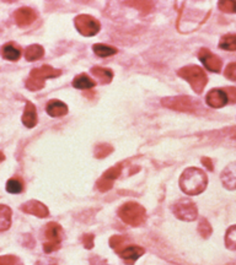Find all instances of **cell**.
Returning <instances> with one entry per match:
<instances>
[{"label":"cell","mask_w":236,"mask_h":265,"mask_svg":"<svg viewBox=\"0 0 236 265\" xmlns=\"http://www.w3.org/2000/svg\"><path fill=\"white\" fill-rule=\"evenodd\" d=\"M208 186V177L204 171L197 167H189L180 177V188L185 194L198 195Z\"/></svg>","instance_id":"1"},{"label":"cell","mask_w":236,"mask_h":265,"mask_svg":"<svg viewBox=\"0 0 236 265\" xmlns=\"http://www.w3.org/2000/svg\"><path fill=\"white\" fill-rule=\"evenodd\" d=\"M118 216L127 225L138 227V226L144 223L147 212H145V209L143 208L141 204L134 203V201H128V203L123 204L118 210Z\"/></svg>","instance_id":"2"},{"label":"cell","mask_w":236,"mask_h":265,"mask_svg":"<svg viewBox=\"0 0 236 265\" xmlns=\"http://www.w3.org/2000/svg\"><path fill=\"white\" fill-rule=\"evenodd\" d=\"M62 71L58 69H54L49 65H42L41 68H35L30 73L29 79L26 81V87L30 91H38L45 86L46 81L48 79H54L59 76Z\"/></svg>","instance_id":"3"},{"label":"cell","mask_w":236,"mask_h":265,"mask_svg":"<svg viewBox=\"0 0 236 265\" xmlns=\"http://www.w3.org/2000/svg\"><path fill=\"white\" fill-rule=\"evenodd\" d=\"M177 75L186 80L197 93H202L208 82V77L204 70L197 65H188L180 69L177 71Z\"/></svg>","instance_id":"4"},{"label":"cell","mask_w":236,"mask_h":265,"mask_svg":"<svg viewBox=\"0 0 236 265\" xmlns=\"http://www.w3.org/2000/svg\"><path fill=\"white\" fill-rule=\"evenodd\" d=\"M161 104L166 108L180 110V112H196L199 107L198 102L188 96H176V97L163 98Z\"/></svg>","instance_id":"5"},{"label":"cell","mask_w":236,"mask_h":265,"mask_svg":"<svg viewBox=\"0 0 236 265\" xmlns=\"http://www.w3.org/2000/svg\"><path fill=\"white\" fill-rule=\"evenodd\" d=\"M172 211H174L175 216L177 219L187 221V222L194 221L197 219V216H198V210H197L196 204L191 199L187 198L178 200L174 205V208H172Z\"/></svg>","instance_id":"6"},{"label":"cell","mask_w":236,"mask_h":265,"mask_svg":"<svg viewBox=\"0 0 236 265\" xmlns=\"http://www.w3.org/2000/svg\"><path fill=\"white\" fill-rule=\"evenodd\" d=\"M74 24H75V27L79 33H81L85 37H91V36L97 35L101 29L100 22L96 20L95 18H92V16L86 15V14L76 16Z\"/></svg>","instance_id":"7"},{"label":"cell","mask_w":236,"mask_h":265,"mask_svg":"<svg viewBox=\"0 0 236 265\" xmlns=\"http://www.w3.org/2000/svg\"><path fill=\"white\" fill-rule=\"evenodd\" d=\"M45 234L46 238H47V242L43 244V250H45V253L49 254L59 249L60 242H62L63 230L58 223L49 222L47 225V228H46Z\"/></svg>","instance_id":"8"},{"label":"cell","mask_w":236,"mask_h":265,"mask_svg":"<svg viewBox=\"0 0 236 265\" xmlns=\"http://www.w3.org/2000/svg\"><path fill=\"white\" fill-rule=\"evenodd\" d=\"M121 171H122V164L113 166L108 171H106L97 181V189L101 190V192H107V190L111 189L112 186H113V182L121 175Z\"/></svg>","instance_id":"9"},{"label":"cell","mask_w":236,"mask_h":265,"mask_svg":"<svg viewBox=\"0 0 236 265\" xmlns=\"http://www.w3.org/2000/svg\"><path fill=\"white\" fill-rule=\"evenodd\" d=\"M198 58L208 70L213 71V73H219L220 71L221 60L215 54H213L209 49L202 48L198 53Z\"/></svg>","instance_id":"10"},{"label":"cell","mask_w":236,"mask_h":265,"mask_svg":"<svg viewBox=\"0 0 236 265\" xmlns=\"http://www.w3.org/2000/svg\"><path fill=\"white\" fill-rule=\"evenodd\" d=\"M205 102L212 108H221V107L226 106V103L229 102V97H227L226 92L224 90L213 88L207 93Z\"/></svg>","instance_id":"11"},{"label":"cell","mask_w":236,"mask_h":265,"mask_svg":"<svg viewBox=\"0 0 236 265\" xmlns=\"http://www.w3.org/2000/svg\"><path fill=\"white\" fill-rule=\"evenodd\" d=\"M21 210H23L24 212H26V214L35 215V216L42 217V219L43 217H47L49 215V210L47 206L38 200L26 201V203H24L23 205H21Z\"/></svg>","instance_id":"12"},{"label":"cell","mask_w":236,"mask_h":265,"mask_svg":"<svg viewBox=\"0 0 236 265\" xmlns=\"http://www.w3.org/2000/svg\"><path fill=\"white\" fill-rule=\"evenodd\" d=\"M14 19H15L16 24L20 27H26L34 22L37 19V14L31 8H20L14 14Z\"/></svg>","instance_id":"13"},{"label":"cell","mask_w":236,"mask_h":265,"mask_svg":"<svg viewBox=\"0 0 236 265\" xmlns=\"http://www.w3.org/2000/svg\"><path fill=\"white\" fill-rule=\"evenodd\" d=\"M144 253H145L144 248L134 244L126 245L125 248H122V249L118 252L121 258H122L127 264H134V261H136L137 259L141 258Z\"/></svg>","instance_id":"14"},{"label":"cell","mask_w":236,"mask_h":265,"mask_svg":"<svg viewBox=\"0 0 236 265\" xmlns=\"http://www.w3.org/2000/svg\"><path fill=\"white\" fill-rule=\"evenodd\" d=\"M220 179L226 189H236V162H231L224 168L220 175Z\"/></svg>","instance_id":"15"},{"label":"cell","mask_w":236,"mask_h":265,"mask_svg":"<svg viewBox=\"0 0 236 265\" xmlns=\"http://www.w3.org/2000/svg\"><path fill=\"white\" fill-rule=\"evenodd\" d=\"M23 123L27 128H34L37 124V110H36L35 104L32 102H26L24 114H23Z\"/></svg>","instance_id":"16"},{"label":"cell","mask_w":236,"mask_h":265,"mask_svg":"<svg viewBox=\"0 0 236 265\" xmlns=\"http://www.w3.org/2000/svg\"><path fill=\"white\" fill-rule=\"evenodd\" d=\"M46 110L51 117H63L68 113V106L64 102L53 99V101L48 102L47 106H46Z\"/></svg>","instance_id":"17"},{"label":"cell","mask_w":236,"mask_h":265,"mask_svg":"<svg viewBox=\"0 0 236 265\" xmlns=\"http://www.w3.org/2000/svg\"><path fill=\"white\" fill-rule=\"evenodd\" d=\"M2 55L7 60H12V62H16V60L20 59L21 49L19 48V47H16L14 43H7L5 46H3Z\"/></svg>","instance_id":"18"},{"label":"cell","mask_w":236,"mask_h":265,"mask_svg":"<svg viewBox=\"0 0 236 265\" xmlns=\"http://www.w3.org/2000/svg\"><path fill=\"white\" fill-rule=\"evenodd\" d=\"M73 86L79 88V90H90V88L96 86V81H94L87 74H80L73 80Z\"/></svg>","instance_id":"19"},{"label":"cell","mask_w":236,"mask_h":265,"mask_svg":"<svg viewBox=\"0 0 236 265\" xmlns=\"http://www.w3.org/2000/svg\"><path fill=\"white\" fill-rule=\"evenodd\" d=\"M91 74L100 80L101 84H109L113 79V73L111 69L102 68V66H94L91 69Z\"/></svg>","instance_id":"20"},{"label":"cell","mask_w":236,"mask_h":265,"mask_svg":"<svg viewBox=\"0 0 236 265\" xmlns=\"http://www.w3.org/2000/svg\"><path fill=\"white\" fill-rule=\"evenodd\" d=\"M13 211L9 206L0 205V232L9 230L12 226Z\"/></svg>","instance_id":"21"},{"label":"cell","mask_w":236,"mask_h":265,"mask_svg":"<svg viewBox=\"0 0 236 265\" xmlns=\"http://www.w3.org/2000/svg\"><path fill=\"white\" fill-rule=\"evenodd\" d=\"M45 54V49L40 44H32V46L27 47L26 52H25V58L29 62H36V60L41 59Z\"/></svg>","instance_id":"22"},{"label":"cell","mask_w":236,"mask_h":265,"mask_svg":"<svg viewBox=\"0 0 236 265\" xmlns=\"http://www.w3.org/2000/svg\"><path fill=\"white\" fill-rule=\"evenodd\" d=\"M92 49H94V53L101 58L111 57V55H114L117 53V48L102 43L94 44V46H92Z\"/></svg>","instance_id":"23"},{"label":"cell","mask_w":236,"mask_h":265,"mask_svg":"<svg viewBox=\"0 0 236 265\" xmlns=\"http://www.w3.org/2000/svg\"><path fill=\"white\" fill-rule=\"evenodd\" d=\"M219 48L229 52L236 51V35L230 33V35L223 36L219 42Z\"/></svg>","instance_id":"24"},{"label":"cell","mask_w":236,"mask_h":265,"mask_svg":"<svg viewBox=\"0 0 236 265\" xmlns=\"http://www.w3.org/2000/svg\"><path fill=\"white\" fill-rule=\"evenodd\" d=\"M225 245L229 249L236 250V225L230 226L225 233Z\"/></svg>","instance_id":"25"},{"label":"cell","mask_w":236,"mask_h":265,"mask_svg":"<svg viewBox=\"0 0 236 265\" xmlns=\"http://www.w3.org/2000/svg\"><path fill=\"white\" fill-rule=\"evenodd\" d=\"M24 190V182L19 178H12L7 182V192L12 194H19Z\"/></svg>","instance_id":"26"},{"label":"cell","mask_w":236,"mask_h":265,"mask_svg":"<svg viewBox=\"0 0 236 265\" xmlns=\"http://www.w3.org/2000/svg\"><path fill=\"white\" fill-rule=\"evenodd\" d=\"M113 151V148L108 144H101V145L96 146L95 149V157L96 159H105L107 155H109Z\"/></svg>","instance_id":"27"},{"label":"cell","mask_w":236,"mask_h":265,"mask_svg":"<svg viewBox=\"0 0 236 265\" xmlns=\"http://www.w3.org/2000/svg\"><path fill=\"white\" fill-rule=\"evenodd\" d=\"M218 7L219 9L224 11V13L236 14V2H232V0H223V2H219Z\"/></svg>","instance_id":"28"},{"label":"cell","mask_w":236,"mask_h":265,"mask_svg":"<svg viewBox=\"0 0 236 265\" xmlns=\"http://www.w3.org/2000/svg\"><path fill=\"white\" fill-rule=\"evenodd\" d=\"M198 232L201 233V236L203 237V238H208V237L210 236V233H212V227H210L209 222H208L205 219H202L201 221H199Z\"/></svg>","instance_id":"29"},{"label":"cell","mask_w":236,"mask_h":265,"mask_svg":"<svg viewBox=\"0 0 236 265\" xmlns=\"http://www.w3.org/2000/svg\"><path fill=\"white\" fill-rule=\"evenodd\" d=\"M125 243H126V238L123 236H113L111 237V239H109V244H111V247L113 248L117 253L120 252L122 248H125Z\"/></svg>","instance_id":"30"},{"label":"cell","mask_w":236,"mask_h":265,"mask_svg":"<svg viewBox=\"0 0 236 265\" xmlns=\"http://www.w3.org/2000/svg\"><path fill=\"white\" fill-rule=\"evenodd\" d=\"M127 5L130 7L136 8V9L144 11V13H148V11L152 10L153 4L149 2H127Z\"/></svg>","instance_id":"31"},{"label":"cell","mask_w":236,"mask_h":265,"mask_svg":"<svg viewBox=\"0 0 236 265\" xmlns=\"http://www.w3.org/2000/svg\"><path fill=\"white\" fill-rule=\"evenodd\" d=\"M0 265H20L19 259L14 255L0 256Z\"/></svg>","instance_id":"32"},{"label":"cell","mask_w":236,"mask_h":265,"mask_svg":"<svg viewBox=\"0 0 236 265\" xmlns=\"http://www.w3.org/2000/svg\"><path fill=\"white\" fill-rule=\"evenodd\" d=\"M224 74L229 80L236 81V63H230V64L226 66V69H225Z\"/></svg>","instance_id":"33"},{"label":"cell","mask_w":236,"mask_h":265,"mask_svg":"<svg viewBox=\"0 0 236 265\" xmlns=\"http://www.w3.org/2000/svg\"><path fill=\"white\" fill-rule=\"evenodd\" d=\"M83 243L86 249H91L94 247V236L92 234H85L83 237Z\"/></svg>","instance_id":"34"},{"label":"cell","mask_w":236,"mask_h":265,"mask_svg":"<svg viewBox=\"0 0 236 265\" xmlns=\"http://www.w3.org/2000/svg\"><path fill=\"white\" fill-rule=\"evenodd\" d=\"M225 92H226L227 97H229L230 102H236V88L234 87H229L225 90Z\"/></svg>","instance_id":"35"},{"label":"cell","mask_w":236,"mask_h":265,"mask_svg":"<svg viewBox=\"0 0 236 265\" xmlns=\"http://www.w3.org/2000/svg\"><path fill=\"white\" fill-rule=\"evenodd\" d=\"M202 164L204 165L205 167H208V170L209 171H213V164H212V161H210L209 157H203Z\"/></svg>","instance_id":"36"},{"label":"cell","mask_w":236,"mask_h":265,"mask_svg":"<svg viewBox=\"0 0 236 265\" xmlns=\"http://www.w3.org/2000/svg\"><path fill=\"white\" fill-rule=\"evenodd\" d=\"M5 160V156H4V154L3 153H0V162H3Z\"/></svg>","instance_id":"37"},{"label":"cell","mask_w":236,"mask_h":265,"mask_svg":"<svg viewBox=\"0 0 236 265\" xmlns=\"http://www.w3.org/2000/svg\"><path fill=\"white\" fill-rule=\"evenodd\" d=\"M234 139H236V135H234Z\"/></svg>","instance_id":"38"}]
</instances>
